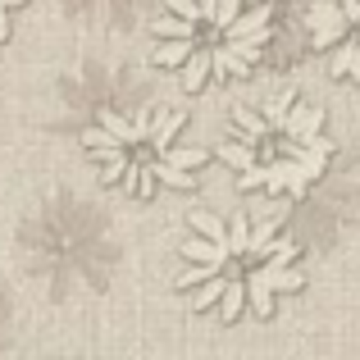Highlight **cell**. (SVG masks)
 <instances>
[{
	"label": "cell",
	"mask_w": 360,
	"mask_h": 360,
	"mask_svg": "<svg viewBox=\"0 0 360 360\" xmlns=\"http://www.w3.org/2000/svg\"><path fill=\"white\" fill-rule=\"evenodd\" d=\"M306 37L338 82H360V0H310Z\"/></svg>",
	"instance_id": "5b68a950"
},
{
	"label": "cell",
	"mask_w": 360,
	"mask_h": 360,
	"mask_svg": "<svg viewBox=\"0 0 360 360\" xmlns=\"http://www.w3.org/2000/svg\"><path fill=\"white\" fill-rule=\"evenodd\" d=\"M333 137H328L324 110L310 105L297 91H278L255 110L233 115L229 141H219V160L233 165L242 192L288 196L301 201L324 183L333 165Z\"/></svg>",
	"instance_id": "3957f363"
},
{
	"label": "cell",
	"mask_w": 360,
	"mask_h": 360,
	"mask_svg": "<svg viewBox=\"0 0 360 360\" xmlns=\"http://www.w3.org/2000/svg\"><path fill=\"white\" fill-rule=\"evenodd\" d=\"M178 251L187 260L178 288L192 292L196 310H214L224 324H238L242 315L269 319L283 297L306 288L301 246L278 219H219L192 210V233Z\"/></svg>",
	"instance_id": "6da1fadb"
},
{
	"label": "cell",
	"mask_w": 360,
	"mask_h": 360,
	"mask_svg": "<svg viewBox=\"0 0 360 360\" xmlns=\"http://www.w3.org/2000/svg\"><path fill=\"white\" fill-rule=\"evenodd\" d=\"M150 60L178 73L187 91L238 82L274 41L269 0H165L150 23Z\"/></svg>",
	"instance_id": "7a4b0ae2"
},
{
	"label": "cell",
	"mask_w": 360,
	"mask_h": 360,
	"mask_svg": "<svg viewBox=\"0 0 360 360\" xmlns=\"http://www.w3.org/2000/svg\"><path fill=\"white\" fill-rule=\"evenodd\" d=\"M23 5H27V0H0V41L14 32V14H18Z\"/></svg>",
	"instance_id": "8992f818"
},
{
	"label": "cell",
	"mask_w": 360,
	"mask_h": 360,
	"mask_svg": "<svg viewBox=\"0 0 360 360\" xmlns=\"http://www.w3.org/2000/svg\"><path fill=\"white\" fill-rule=\"evenodd\" d=\"M183 128V110H101L96 123L82 132V146L110 187L146 201L165 187L169 192L196 187V169L205 165V150L187 146Z\"/></svg>",
	"instance_id": "277c9868"
}]
</instances>
